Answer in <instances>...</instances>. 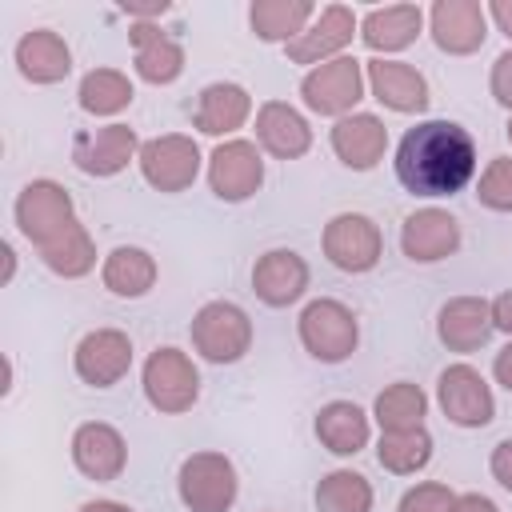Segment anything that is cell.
<instances>
[{"label": "cell", "instance_id": "35", "mask_svg": "<svg viewBox=\"0 0 512 512\" xmlns=\"http://www.w3.org/2000/svg\"><path fill=\"white\" fill-rule=\"evenodd\" d=\"M476 200L492 212H512V156L488 160V168L480 172V184H476Z\"/></svg>", "mask_w": 512, "mask_h": 512}, {"label": "cell", "instance_id": "20", "mask_svg": "<svg viewBox=\"0 0 512 512\" xmlns=\"http://www.w3.org/2000/svg\"><path fill=\"white\" fill-rule=\"evenodd\" d=\"M492 332V300L484 296H452L436 312V336L448 352H476Z\"/></svg>", "mask_w": 512, "mask_h": 512}, {"label": "cell", "instance_id": "26", "mask_svg": "<svg viewBox=\"0 0 512 512\" xmlns=\"http://www.w3.org/2000/svg\"><path fill=\"white\" fill-rule=\"evenodd\" d=\"M420 28H424V12L416 4H384L360 20V40L376 56H388V52H404L408 44H416Z\"/></svg>", "mask_w": 512, "mask_h": 512}, {"label": "cell", "instance_id": "4", "mask_svg": "<svg viewBox=\"0 0 512 512\" xmlns=\"http://www.w3.org/2000/svg\"><path fill=\"white\" fill-rule=\"evenodd\" d=\"M364 64L356 56H336L320 68H308L304 80H300V100L308 112L316 116H352V108L364 100Z\"/></svg>", "mask_w": 512, "mask_h": 512}, {"label": "cell", "instance_id": "17", "mask_svg": "<svg viewBox=\"0 0 512 512\" xmlns=\"http://www.w3.org/2000/svg\"><path fill=\"white\" fill-rule=\"evenodd\" d=\"M364 80L372 88V96L392 108V112H424L428 108V80L420 68L404 64V60H388V56H376V60H364Z\"/></svg>", "mask_w": 512, "mask_h": 512}, {"label": "cell", "instance_id": "29", "mask_svg": "<svg viewBox=\"0 0 512 512\" xmlns=\"http://www.w3.org/2000/svg\"><path fill=\"white\" fill-rule=\"evenodd\" d=\"M316 20L312 0H252L248 24L264 44H292Z\"/></svg>", "mask_w": 512, "mask_h": 512}, {"label": "cell", "instance_id": "28", "mask_svg": "<svg viewBox=\"0 0 512 512\" xmlns=\"http://www.w3.org/2000/svg\"><path fill=\"white\" fill-rule=\"evenodd\" d=\"M156 276H160V268H156L152 252H144V248H136V244L112 248V252L104 256V264H100L104 288H108L112 296H120V300H140V296H148V292L156 288Z\"/></svg>", "mask_w": 512, "mask_h": 512}, {"label": "cell", "instance_id": "38", "mask_svg": "<svg viewBox=\"0 0 512 512\" xmlns=\"http://www.w3.org/2000/svg\"><path fill=\"white\" fill-rule=\"evenodd\" d=\"M488 468H492L496 484H500L504 492H512V436H508V440H500V444L492 448V460H488Z\"/></svg>", "mask_w": 512, "mask_h": 512}, {"label": "cell", "instance_id": "33", "mask_svg": "<svg viewBox=\"0 0 512 512\" xmlns=\"http://www.w3.org/2000/svg\"><path fill=\"white\" fill-rule=\"evenodd\" d=\"M40 260H44L48 272H56L64 280H80V276H88L96 268V244H92L84 224H72L56 244L40 248Z\"/></svg>", "mask_w": 512, "mask_h": 512}, {"label": "cell", "instance_id": "10", "mask_svg": "<svg viewBox=\"0 0 512 512\" xmlns=\"http://www.w3.org/2000/svg\"><path fill=\"white\" fill-rule=\"evenodd\" d=\"M436 404L456 428H484L496 416L492 384L472 364H448L436 380Z\"/></svg>", "mask_w": 512, "mask_h": 512}, {"label": "cell", "instance_id": "21", "mask_svg": "<svg viewBox=\"0 0 512 512\" xmlns=\"http://www.w3.org/2000/svg\"><path fill=\"white\" fill-rule=\"evenodd\" d=\"M384 148H388V128L372 112H352L332 124V152L352 172H372L384 160Z\"/></svg>", "mask_w": 512, "mask_h": 512}, {"label": "cell", "instance_id": "42", "mask_svg": "<svg viewBox=\"0 0 512 512\" xmlns=\"http://www.w3.org/2000/svg\"><path fill=\"white\" fill-rule=\"evenodd\" d=\"M488 16H492V24L512 40V0H492V4H488Z\"/></svg>", "mask_w": 512, "mask_h": 512}, {"label": "cell", "instance_id": "1", "mask_svg": "<svg viewBox=\"0 0 512 512\" xmlns=\"http://www.w3.org/2000/svg\"><path fill=\"white\" fill-rule=\"evenodd\" d=\"M476 172V140L456 120H420L396 144V176L412 196H452Z\"/></svg>", "mask_w": 512, "mask_h": 512}, {"label": "cell", "instance_id": "5", "mask_svg": "<svg viewBox=\"0 0 512 512\" xmlns=\"http://www.w3.org/2000/svg\"><path fill=\"white\" fill-rule=\"evenodd\" d=\"M176 492L188 512H228L240 492L236 464L224 452H192L180 464Z\"/></svg>", "mask_w": 512, "mask_h": 512}, {"label": "cell", "instance_id": "24", "mask_svg": "<svg viewBox=\"0 0 512 512\" xmlns=\"http://www.w3.org/2000/svg\"><path fill=\"white\" fill-rule=\"evenodd\" d=\"M128 36H132V48H136V76L144 84H172V80H180V72H184V48L160 24L136 20Z\"/></svg>", "mask_w": 512, "mask_h": 512}, {"label": "cell", "instance_id": "13", "mask_svg": "<svg viewBox=\"0 0 512 512\" xmlns=\"http://www.w3.org/2000/svg\"><path fill=\"white\" fill-rule=\"evenodd\" d=\"M428 32L440 52L472 56L488 40V8H480V0H436L428 8Z\"/></svg>", "mask_w": 512, "mask_h": 512}, {"label": "cell", "instance_id": "14", "mask_svg": "<svg viewBox=\"0 0 512 512\" xmlns=\"http://www.w3.org/2000/svg\"><path fill=\"white\" fill-rule=\"evenodd\" d=\"M136 156H140V140L128 124H104L92 132H76L72 140V164L96 180L120 176Z\"/></svg>", "mask_w": 512, "mask_h": 512}, {"label": "cell", "instance_id": "30", "mask_svg": "<svg viewBox=\"0 0 512 512\" xmlns=\"http://www.w3.org/2000/svg\"><path fill=\"white\" fill-rule=\"evenodd\" d=\"M372 416H376L380 432H412V428H424L428 396H424L420 384H412V380H396V384H388V388L376 396Z\"/></svg>", "mask_w": 512, "mask_h": 512}, {"label": "cell", "instance_id": "7", "mask_svg": "<svg viewBox=\"0 0 512 512\" xmlns=\"http://www.w3.org/2000/svg\"><path fill=\"white\" fill-rule=\"evenodd\" d=\"M144 396L156 412L164 416H180L200 400V372L192 364L188 352L180 348H156L144 360Z\"/></svg>", "mask_w": 512, "mask_h": 512}, {"label": "cell", "instance_id": "3", "mask_svg": "<svg viewBox=\"0 0 512 512\" xmlns=\"http://www.w3.org/2000/svg\"><path fill=\"white\" fill-rule=\"evenodd\" d=\"M188 336H192V348L208 364H236L252 348V320L232 300H208L192 316Z\"/></svg>", "mask_w": 512, "mask_h": 512}, {"label": "cell", "instance_id": "12", "mask_svg": "<svg viewBox=\"0 0 512 512\" xmlns=\"http://www.w3.org/2000/svg\"><path fill=\"white\" fill-rule=\"evenodd\" d=\"M356 28H360V20H356V12H352L348 4H328V8L316 12V20H312L292 44H284V52H288L292 64H312V68H320V64L344 56V48L352 44Z\"/></svg>", "mask_w": 512, "mask_h": 512}, {"label": "cell", "instance_id": "16", "mask_svg": "<svg viewBox=\"0 0 512 512\" xmlns=\"http://www.w3.org/2000/svg\"><path fill=\"white\" fill-rule=\"evenodd\" d=\"M460 248V220L444 208H416L400 224V252L412 264H436L448 260Z\"/></svg>", "mask_w": 512, "mask_h": 512}, {"label": "cell", "instance_id": "2", "mask_svg": "<svg viewBox=\"0 0 512 512\" xmlns=\"http://www.w3.org/2000/svg\"><path fill=\"white\" fill-rule=\"evenodd\" d=\"M296 332H300V344L312 360L320 364H340L356 352L360 344V324H356V312L340 300H312L304 304L300 320H296Z\"/></svg>", "mask_w": 512, "mask_h": 512}, {"label": "cell", "instance_id": "41", "mask_svg": "<svg viewBox=\"0 0 512 512\" xmlns=\"http://www.w3.org/2000/svg\"><path fill=\"white\" fill-rule=\"evenodd\" d=\"M492 376H496V384H500V388H508V392H512V340L496 352V360H492Z\"/></svg>", "mask_w": 512, "mask_h": 512}, {"label": "cell", "instance_id": "45", "mask_svg": "<svg viewBox=\"0 0 512 512\" xmlns=\"http://www.w3.org/2000/svg\"><path fill=\"white\" fill-rule=\"evenodd\" d=\"M504 132H508V144H512V116H508V128Z\"/></svg>", "mask_w": 512, "mask_h": 512}, {"label": "cell", "instance_id": "32", "mask_svg": "<svg viewBox=\"0 0 512 512\" xmlns=\"http://www.w3.org/2000/svg\"><path fill=\"white\" fill-rule=\"evenodd\" d=\"M376 460H380V468L392 472V476H416V472L428 468V460H432V436H428V428L380 432V440H376Z\"/></svg>", "mask_w": 512, "mask_h": 512}, {"label": "cell", "instance_id": "40", "mask_svg": "<svg viewBox=\"0 0 512 512\" xmlns=\"http://www.w3.org/2000/svg\"><path fill=\"white\" fill-rule=\"evenodd\" d=\"M448 512H500V508H496V500H488V496H480V492H464V496L452 500Z\"/></svg>", "mask_w": 512, "mask_h": 512}, {"label": "cell", "instance_id": "25", "mask_svg": "<svg viewBox=\"0 0 512 512\" xmlns=\"http://www.w3.org/2000/svg\"><path fill=\"white\" fill-rule=\"evenodd\" d=\"M252 116V96L244 84H232V80H216L200 92L196 100V112H192V124L204 132V136H232L236 128H244V120Z\"/></svg>", "mask_w": 512, "mask_h": 512}, {"label": "cell", "instance_id": "27", "mask_svg": "<svg viewBox=\"0 0 512 512\" xmlns=\"http://www.w3.org/2000/svg\"><path fill=\"white\" fill-rule=\"evenodd\" d=\"M316 440L332 452V456H356L368 448V436H372V424H368V412L352 400H328L320 404L316 412Z\"/></svg>", "mask_w": 512, "mask_h": 512}, {"label": "cell", "instance_id": "43", "mask_svg": "<svg viewBox=\"0 0 512 512\" xmlns=\"http://www.w3.org/2000/svg\"><path fill=\"white\" fill-rule=\"evenodd\" d=\"M80 512H132V508L120 504V500H88Z\"/></svg>", "mask_w": 512, "mask_h": 512}, {"label": "cell", "instance_id": "8", "mask_svg": "<svg viewBox=\"0 0 512 512\" xmlns=\"http://www.w3.org/2000/svg\"><path fill=\"white\" fill-rule=\"evenodd\" d=\"M320 248L328 256L332 268L340 272H372L384 256V236H380V224L364 212H340L324 224V236H320Z\"/></svg>", "mask_w": 512, "mask_h": 512}, {"label": "cell", "instance_id": "39", "mask_svg": "<svg viewBox=\"0 0 512 512\" xmlns=\"http://www.w3.org/2000/svg\"><path fill=\"white\" fill-rule=\"evenodd\" d=\"M492 328H500V332L512 336V288L492 300Z\"/></svg>", "mask_w": 512, "mask_h": 512}, {"label": "cell", "instance_id": "22", "mask_svg": "<svg viewBox=\"0 0 512 512\" xmlns=\"http://www.w3.org/2000/svg\"><path fill=\"white\" fill-rule=\"evenodd\" d=\"M256 144L276 160H296L312 148V128L292 104L268 100L256 108Z\"/></svg>", "mask_w": 512, "mask_h": 512}, {"label": "cell", "instance_id": "36", "mask_svg": "<svg viewBox=\"0 0 512 512\" xmlns=\"http://www.w3.org/2000/svg\"><path fill=\"white\" fill-rule=\"evenodd\" d=\"M456 500V492L448 484H436V480H424L416 488H408L396 504V512H448Z\"/></svg>", "mask_w": 512, "mask_h": 512}, {"label": "cell", "instance_id": "23", "mask_svg": "<svg viewBox=\"0 0 512 512\" xmlns=\"http://www.w3.org/2000/svg\"><path fill=\"white\" fill-rule=\"evenodd\" d=\"M16 68L32 84H60L72 72V48L52 28H32L16 40Z\"/></svg>", "mask_w": 512, "mask_h": 512}, {"label": "cell", "instance_id": "44", "mask_svg": "<svg viewBox=\"0 0 512 512\" xmlns=\"http://www.w3.org/2000/svg\"><path fill=\"white\" fill-rule=\"evenodd\" d=\"M0 256H4V284H8L12 272H16V252H12V244H0Z\"/></svg>", "mask_w": 512, "mask_h": 512}, {"label": "cell", "instance_id": "6", "mask_svg": "<svg viewBox=\"0 0 512 512\" xmlns=\"http://www.w3.org/2000/svg\"><path fill=\"white\" fill-rule=\"evenodd\" d=\"M16 224H20L24 240H32L40 252V248L56 244L76 224V204H72L68 188L56 180H28L16 196Z\"/></svg>", "mask_w": 512, "mask_h": 512}, {"label": "cell", "instance_id": "15", "mask_svg": "<svg viewBox=\"0 0 512 512\" xmlns=\"http://www.w3.org/2000/svg\"><path fill=\"white\" fill-rule=\"evenodd\" d=\"M72 368L92 388L120 384L128 376V368H132V340H128V332H120V328H96V332H88L76 344V352H72Z\"/></svg>", "mask_w": 512, "mask_h": 512}, {"label": "cell", "instance_id": "18", "mask_svg": "<svg viewBox=\"0 0 512 512\" xmlns=\"http://www.w3.org/2000/svg\"><path fill=\"white\" fill-rule=\"evenodd\" d=\"M308 260L292 248H268L252 264V292L268 308H288L308 292Z\"/></svg>", "mask_w": 512, "mask_h": 512}, {"label": "cell", "instance_id": "37", "mask_svg": "<svg viewBox=\"0 0 512 512\" xmlns=\"http://www.w3.org/2000/svg\"><path fill=\"white\" fill-rule=\"evenodd\" d=\"M488 88H492L496 104L512 108V48L496 56V64H492V76H488Z\"/></svg>", "mask_w": 512, "mask_h": 512}, {"label": "cell", "instance_id": "31", "mask_svg": "<svg viewBox=\"0 0 512 512\" xmlns=\"http://www.w3.org/2000/svg\"><path fill=\"white\" fill-rule=\"evenodd\" d=\"M132 80L120 72V68H92L84 72L80 88H76V100L88 116H116L132 104Z\"/></svg>", "mask_w": 512, "mask_h": 512}, {"label": "cell", "instance_id": "9", "mask_svg": "<svg viewBox=\"0 0 512 512\" xmlns=\"http://www.w3.org/2000/svg\"><path fill=\"white\" fill-rule=\"evenodd\" d=\"M140 176L156 188V192H184L196 184L200 176V148L192 136L184 132H164V136H152L140 144Z\"/></svg>", "mask_w": 512, "mask_h": 512}, {"label": "cell", "instance_id": "34", "mask_svg": "<svg viewBox=\"0 0 512 512\" xmlns=\"http://www.w3.org/2000/svg\"><path fill=\"white\" fill-rule=\"evenodd\" d=\"M316 512H372V484L352 468H336L316 484Z\"/></svg>", "mask_w": 512, "mask_h": 512}, {"label": "cell", "instance_id": "19", "mask_svg": "<svg viewBox=\"0 0 512 512\" xmlns=\"http://www.w3.org/2000/svg\"><path fill=\"white\" fill-rule=\"evenodd\" d=\"M72 464L96 480V484H108V480H120L124 464H128V444L124 436L104 424V420H88L72 432Z\"/></svg>", "mask_w": 512, "mask_h": 512}, {"label": "cell", "instance_id": "11", "mask_svg": "<svg viewBox=\"0 0 512 512\" xmlns=\"http://www.w3.org/2000/svg\"><path fill=\"white\" fill-rule=\"evenodd\" d=\"M264 184V156L252 140H220L208 156V188L224 204L256 196Z\"/></svg>", "mask_w": 512, "mask_h": 512}]
</instances>
